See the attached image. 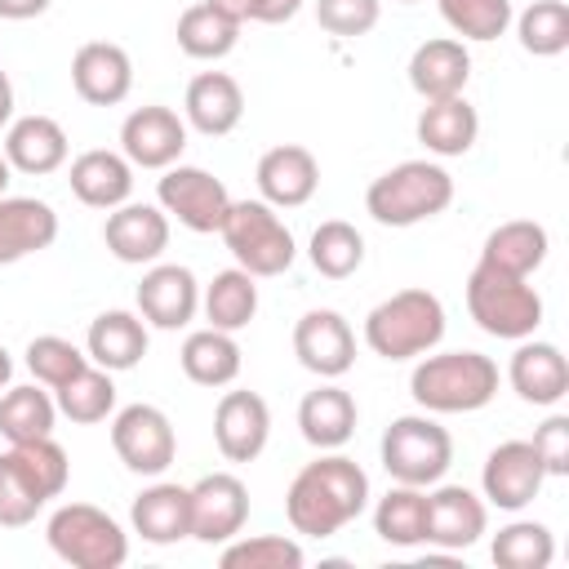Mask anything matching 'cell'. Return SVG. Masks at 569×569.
I'll use <instances>...</instances> for the list:
<instances>
[{
	"mask_svg": "<svg viewBox=\"0 0 569 569\" xmlns=\"http://www.w3.org/2000/svg\"><path fill=\"white\" fill-rule=\"evenodd\" d=\"M9 173H13V164H9V160H4V156H0V196H4V191H9Z\"/></svg>",
	"mask_w": 569,
	"mask_h": 569,
	"instance_id": "db71d44e",
	"label": "cell"
},
{
	"mask_svg": "<svg viewBox=\"0 0 569 569\" xmlns=\"http://www.w3.org/2000/svg\"><path fill=\"white\" fill-rule=\"evenodd\" d=\"M542 480H547V467L529 440H502L498 449H489L485 471H480V489L498 511L529 507L538 498Z\"/></svg>",
	"mask_w": 569,
	"mask_h": 569,
	"instance_id": "7c38bea8",
	"label": "cell"
},
{
	"mask_svg": "<svg viewBox=\"0 0 569 569\" xmlns=\"http://www.w3.org/2000/svg\"><path fill=\"white\" fill-rule=\"evenodd\" d=\"M507 378H511V391L529 405H560L569 396V360L556 342H533V338H520V347L511 351V365H507Z\"/></svg>",
	"mask_w": 569,
	"mask_h": 569,
	"instance_id": "44dd1931",
	"label": "cell"
},
{
	"mask_svg": "<svg viewBox=\"0 0 569 569\" xmlns=\"http://www.w3.org/2000/svg\"><path fill=\"white\" fill-rule=\"evenodd\" d=\"M156 200H160L164 213H173L196 236L218 231L222 218H227V204H231L222 178H213L200 164H169L164 178L156 182Z\"/></svg>",
	"mask_w": 569,
	"mask_h": 569,
	"instance_id": "30bf717a",
	"label": "cell"
},
{
	"mask_svg": "<svg viewBox=\"0 0 569 569\" xmlns=\"http://www.w3.org/2000/svg\"><path fill=\"white\" fill-rule=\"evenodd\" d=\"M253 182H258V191H262L267 204H276V209H298V204H307V200L316 196V187H320V164H316V156H311L307 147L280 142V147L262 151V160H258V169H253Z\"/></svg>",
	"mask_w": 569,
	"mask_h": 569,
	"instance_id": "ffe728a7",
	"label": "cell"
},
{
	"mask_svg": "<svg viewBox=\"0 0 569 569\" xmlns=\"http://www.w3.org/2000/svg\"><path fill=\"white\" fill-rule=\"evenodd\" d=\"M133 533L151 547H173L182 538H191V489L173 485V480H156L151 489H142L129 507Z\"/></svg>",
	"mask_w": 569,
	"mask_h": 569,
	"instance_id": "603a6c76",
	"label": "cell"
},
{
	"mask_svg": "<svg viewBox=\"0 0 569 569\" xmlns=\"http://www.w3.org/2000/svg\"><path fill=\"white\" fill-rule=\"evenodd\" d=\"M71 89L89 102V107H116L129 98L133 89V62L120 44L111 40H89L76 49L71 58Z\"/></svg>",
	"mask_w": 569,
	"mask_h": 569,
	"instance_id": "d6986e66",
	"label": "cell"
},
{
	"mask_svg": "<svg viewBox=\"0 0 569 569\" xmlns=\"http://www.w3.org/2000/svg\"><path fill=\"white\" fill-rule=\"evenodd\" d=\"M489 556L498 569H547L556 560V538L542 520H511L493 533Z\"/></svg>",
	"mask_w": 569,
	"mask_h": 569,
	"instance_id": "f35d334b",
	"label": "cell"
},
{
	"mask_svg": "<svg viewBox=\"0 0 569 569\" xmlns=\"http://www.w3.org/2000/svg\"><path fill=\"white\" fill-rule=\"evenodd\" d=\"M9 458L18 462V471L36 485V493L49 502L67 489V476H71V462H67V449L53 440V436H40V440H22V445H9Z\"/></svg>",
	"mask_w": 569,
	"mask_h": 569,
	"instance_id": "60d3db41",
	"label": "cell"
},
{
	"mask_svg": "<svg viewBox=\"0 0 569 569\" xmlns=\"http://www.w3.org/2000/svg\"><path fill=\"white\" fill-rule=\"evenodd\" d=\"M453 204V178L436 160H405L378 173L365 191V209L382 227H413Z\"/></svg>",
	"mask_w": 569,
	"mask_h": 569,
	"instance_id": "3957f363",
	"label": "cell"
},
{
	"mask_svg": "<svg viewBox=\"0 0 569 569\" xmlns=\"http://www.w3.org/2000/svg\"><path fill=\"white\" fill-rule=\"evenodd\" d=\"M71 196L89 209H116L133 196V164L124 160V151H80L71 160Z\"/></svg>",
	"mask_w": 569,
	"mask_h": 569,
	"instance_id": "484cf974",
	"label": "cell"
},
{
	"mask_svg": "<svg viewBox=\"0 0 569 569\" xmlns=\"http://www.w3.org/2000/svg\"><path fill=\"white\" fill-rule=\"evenodd\" d=\"M53 0H0V18L4 22H27V18H40Z\"/></svg>",
	"mask_w": 569,
	"mask_h": 569,
	"instance_id": "681fc988",
	"label": "cell"
},
{
	"mask_svg": "<svg viewBox=\"0 0 569 569\" xmlns=\"http://www.w3.org/2000/svg\"><path fill=\"white\" fill-rule=\"evenodd\" d=\"M222 569H302L307 551L284 533H258L222 547Z\"/></svg>",
	"mask_w": 569,
	"mask_h": 569,
	"instance_id": "b9f144b4",
	"label": "cell"
},
{
	"mask_svg": "<svg viewBox=\"0 0 569 569\" xmlns=\"http://www.w3.org/2000/svg\"><path fill=\"white\" fill-rule=\"evenodd\" d=\"M9 373H13V360H9V351L0 347V391L9 387Z\"/></svg>",
	"mask_w": 569,
	"mask_h": 569,
	"instance_id": "f5cc1de1",
	"label": "cell"
},
{
	"mask_svg": "<svg viewBox=\"0 0 569 569\" xmlns=\"http://www.w3.org/2000/svg\"><path fill=\"white\" fill-rule=\"evenodd\" d=\"M547 227L542 222H529V218H516V222H502L485 236V249H480V262L493 267V271H507V276H533L542 262H547Z\"/></svg>",
	"mask_w": 569,
	"mask_h": 569,
	"instance_id": "4dcf8cb0",
	"label": "cell"
},
{
	"mask_svg": "<svg viewBox=\"0 0 569 569\" xmlns=\"http://www.w3.org/2000/svg\"><path fill=\"white\" fill-rule=\"evenodd\" d=\"M249 520V489L231 471L200 476L191 485V538L196 542H231Z\"/></svg>",
	"mask_w": 569,
	"mask_h": 569,
	"instance_id": "4fadbf2b",
	"label": "cell"
},
{
	"mask_svg": "<svg viewBox=\"0 0 569 569\" xmlns=\"http://www.w3.org/2000/svg\"><path fill=\"white\" fill-rule=\"evenodd\" d=\"M111 449L133 476H160L178 458V436L164 409L156 405H124L111 418Z\"/></svg>",
	"mask_w": 569,
	"mask_h": 569,
	"instance_id": "9c48e42d",
	"label": "cell"
},
{
	"mask_svg": "<svg viewBox=\"0 0 569 569\" xmlns=\"http://www.w3.org/2000/svg\"><path fill=\"white\" fill-rule=\"evenodd\" d=\"M409 396L427 413H476L498 396V365L480 351L422 356L409 373Z\"/></svg>",
	"mask_w": 569,
	"mask_h": 569,
	"instance_id": "7a4b0ae2",
	"label": "cell"
},
{
	"mask_svg": "<svg viewBox=\"0 0 569 569\" xmlns=\"http://www.w3.org/2000/svg\"><path fill=\"white\" fill-rule=\"evenodd\" d=\"M84 356L98 369H111V373L133 369L147 356V320L133 316V311H102V316H93L89 333H84Z\"/></svg>",
	"mask_w": 569,
	"mask_h": 569,
	"instance_id": "f1b7e54d",
	"label": "cell"
},
{
	"mask_svg": "<svg viewBox=\"0 0 569 569\" xmlns=\"http://www.w3.org/2000/svg\"><path fill=\"white\" fill-rule=\"evenodd\" d=\"M204 4H213L218 13H227L231 22H240V27H244V22H249V4H253V0H204Z\"/></svg>",
	"mask_w": 569,
	"mask_h": 569,
	"instance_id": "f907efd6",
	"label": "cell"
},
{
	"mask_svg": "<svg viewBox=\"0 0 569 569\" xmlns=\"http://www.w3.org/2000/svg\"><path fill=\"white\" fill-rule=\"evenodd\" d=\"M378 453L396 485L431 489L436 480H445V471L453 462V440L431 413H405L382 431Z\"/></svg>",
	"mask_w": 569,
	"mask_h": 569,
	"instance_id": "ba28073f",
	"label": "cell"
},
{
	"mask_svg": "<svg viewBox=\"0 0 569 569\" xmlns=\"http://www.w3.org/2000/svg\"><path fill=\"white\" fill-rule=\"evenodd\" d=\"M462 40H498L511 27V0H436Z\"/></svg>",
	"mask_w": 569,
	"mask_h": 569,
	"instance_id": "7bdbcfd3",
	"label": "cell"
},
{
	"mask_svg": "<svg viewBox=\"0 0 569 569\" xmlns=\"http://www.w3.org/2000/svg\"><path fill=\"white\" fill-rule=\"evenodd\" d=\"M102 244H107V253H111L116 262H129V267L156 262V258L169 249V213H164L160 204L124 200V204L107 209Z\"/></svg>",
	"mask_w": 569,
	"mask_h": 569,
	"instance_id": "5bb4252c",
	"label": "cell"
},
{
	"mask_svg": "<svg viewBox=\"0 0 569 569\" xmlns=\"http://www.w3.org/2000/svg\"><path fill=\"white\" fill-rule=\"evenodd\" d=\"M53 405L62 418L89 427V422H102L111 409H116V382H111V369H98V365H84L76 378H67L62 387H53Z\"/></svg>",
	"mask_w": 569,
	"mask_h": 569,
	"instance_id": "d590c367",
	"label": "cell"
},
{
	"mask_svg": "<svg viewBox=\"0 0 569 569\" xmlns=\"http://www.w3.org/2000/svg\"><path fill=\"white\" fill-rule=\"evenodd\" d=\"M293 356L316 378H342L356 365V333L338 311L316 307L293 325Z\"/></svg>",
	"mask_w": 569,
	"mask_h": 569,
	"instance_id": "9a60e30c",
	"label": "cell"
},
{
	"mask_svg": "<svg viewBox=\"0 0 569 569\" xmlns=\"http://www.w3.org/2000/svg\"><path fill=\"white\" fill-rule=\"evenodd\" d=\"M13 120V84H9V76L0 71V129Z\"/></svg>",
	"mask_w": 569,
	"mask_h": 569,
	"instance_id": "816d5d0a",
	"label": "cell"
},
{
	"mask_svg": "<svg viewBox=\"0 0 569 569\" xmlns=\"http://www.w3.org/2000/svg\"><path fill=\"white\" fill-rule=\"evenodd\" d=\"M373 533L391 547H418L427 542V489L418 485H391L373 507Z\"/></svg>",
	"mask_w": 569,
	"mask_h": 569,
	"instance_id": "836d02e7",
	"label": "cell"
},
{
	"mask_svg": "<svg viewBox=\"0 0 569 569\" xmlns=\"http://www.w3.org/2000/svg\"><path fill=\"white\" fill-rule=\"evenodd\" d=\"M200 307H204V320L213 329H244L253 316H258V276H249L244 267H231V271H218L204 293H200Z\"/></svg>",
	"mask_w": 569,
	"mask_h": 569,
	"instance_id": "d6a6232c",
	"label": "cell"
},
{
	"mask_svg": "<svg viewBox=\"0 0 569 569\" xmlns=\"http://www.w3.org/2000/svg\"><path fill=\"white\" fill-rule=\"evenodd\" d=\"M84 365H89V356H84L76 342L58 338V333H40V338L27 342V369H31V378H36L40 387H62V382L76 378Z\"/></svg>",
	"mask_w": 569,
	"mask_h": 569,
	"instance_id": "ee69618b",
	"label": "cell"
},
{
	"mask_svg": "<svg viewBox=\"0 0 569 569\" xmlns=\"http://www.w3.org/2000/svg\"><path fill=\"white\" fill-rule=\"evenodd\" d=\"M307 258H311V267H316L320 276L347 280V276H356L360 262H365V236H360L351 222L329 218V222H320V227L311 231Z\"/></svg>",
	"mask_w": 569,
	"mask_h": 569,
	"instance_id": "74e56055",
	"label": "cell"
},
{
	"mask_svg": "<svg viewBox=\"0 0 569 569\" xmlns=\"http://www.w3.org/2000/svg\"><path fill=\"white\" fill-rule=\"evenodd\" d=\"M182 111H187V124L204 138H222L240 124L244 116V93L236 84V76L227 71H200L191 84H187V98H182Z\"/></svg>",
	"mask_w": 569,
	"mask_h": 569,
	"instance_id": "d4e9b609",
	"label": "cell"
},
{
	"mask_svg": "<svg viewBox=\"0 0 569 569\" xmlns=\"http://www.w3.org/2000/svg\"><path fill=\"white\" fill-rule=\"evenodd\" d=\"M520 49L533 58H556L569 49V4L565 0H533L516 18Z\"/></svg>",
	"mask_w": 569,
	"mask_h": 569,
	"instance_id": "ab89813d",
	"label": "cell"
},
{
	"mask_svg": "<svg viewBox=\"0 0 569 569\" xmlns=\"http://www.w3.org/2000/svg\"><path fill=\"white\" fill-rule=\"evenodd\" d=\"M445 338V307L431 289H400L365 316V342L382 360L427 356Z\"/></svg>",
	"mask_w": 569,
	"mask_h": 569,
	"instance_id": "277c9868",
	"label": "cell"
},
{
	"mask_svg": "<svg viewBox=\"0 0 569 569\" xmlns=\"http://www.w3.org/2000/svg\"><path fill=\"white\" fill-rule=\"evenodd\" d=\"M356 418H360V409H356L351 391H342V387H333V382L307 391L302 405H298V431H302V440H307L311 449H320V453H325V449H342V445L356 436Z\"/></svg>",
	"mask_w": 569,
	"mask_h": 569,
	"instance_id": "83f0119b",
	"label": "cell"
},
{
	"mask_svg": "<svg viewBox=\"0 0 569 569\" xmlns=\"http://www.w3.org/2000/svg\"><path fill=\"white\" fill-rule=\"evenodd\" d=\"M400 4H418V0H400Z\"/></svg>",
	"mask_w": 569,
	"mask_h": 569,
	"instance_id": "11a10c76",
	"label": "cell"
},
{
	"mask_svg": "<svg viewBox=\"0 0 569 569\" xmlns=\"http://www.w3.org/2000/svg\"><path fill=\"white\" fill-rule=\"evenodd\" d=\"M4 160L18 169V173H31V178H44L53 169L67 164V133L53 116H22V120H9V133H4Z\"/></svg>",
	"mask_w": 569,
	"mask_h": 569,
	"instance_id": "4316f807",
	"label": "cell"
},
{
	"mask_svg": "<svg viewBox=\"0 0 569 569\" xmlns=\"http://www.w3.org/2000/svg\"><path fill=\"white\" fill-rule=\"evenodd\" d=\"M471 80V53L462 40L453 36H436L422 40L409 58V84L422 102H440V98H458Z\"/></svg>",
	"mask_w": 569,
	"mask_h": 569,
	"instance_id": "7402d4cb",
	"label": "cell"
},
{
	"mask_svg": "<svg viewBox=\"0 0 569 569\" xmlns=\"http://www.w3.org/2000/svg\"><path fill=\"white\" fill-rule=\"evenodd\" d=\"M178 360H182V373H187L196 387H227V382H236V373H240V342H236L227 329H213V325H209V329L187 333Z\"/></svg>",
	"mask_w": 569,
	"mask_h": 569,
	"instance_id": "1f68e13d",
	"label": "cell"
},
{
	"mask_svg": "<svg viewBox=\"0 0 569 569\" xmlns=\"http://www.w3.org/2000/svg\"><path fill=\"white\" fill-rule=\"evenodd\" d=\"M489 525L485 498H476L467 485H440L427 493V542L440 551H462L471 542H480Z\"/></svg>",
	"mask_w": 569,
	"mask_h": 569,
	"instance_id": "ac0fdd59",
	"label": "cell"
},
{
	"mask_svg": "<svg viewBox=\"0 0 569 569\" xmlns=\"http://www.w3.org/2000/svg\"><path fill=\"white\" fill-rule=\"evenodd\" d=\"M218 236L227 240L236 267H244L258 280L262 276H284L298 258L293 231L280 222L276 204H267V200H231Z\"/></svg>",
	"mask_w": 569,
	"mask_h": 569,
	"instance_id": "5b68a950",
	"label": "cell"
},
{
	"mask_svg": "<svg viewBox=\"0 0 569 569\" xmlns=\"http://www.w3.org/2000/svg\"><path fill=\"white\" fill-rule=\"evenodd\" d=\"M58 240L53 204L36 196H0V267L22 262Z\"/></svg>",
	"mask_w": 569,
	"mask_h": 569,
	"instance_id": "cb8c5ba5",
	"label": "cell"
},
{
	"mask_svg": "<svg viewBox=\"0 0 569 569\" xmlns=\"http://www.w3.org/2000/svg\"><path fill=\"white\" fill-rule=\"evenodd\" d=\"M120 151L133 169H169L187 151V120L173 107H138L120 124Z\"/></svg>",
	"mask_w": 569,
	"mask_h": 569,
	"instance_id": "8fae6325",
	"label": "cell"
},
{
	"mask_svg": "<svg viewBox=\"0 0 569 569\" xmlns=\"http://www.w3.org/2000/svg\"><path fill=\"white\" fill-rule=\"evenodd\" d=\"M316 22L329 36H365L378 27V0H316Z\"/></svg>",
	"mask_w": 569,
	"mask_h": 569,
	"instance_id": "bcb514c9",
	"label": "cell"
},
{
	"mask_svg": "<svg viewBox=\"0 0 569 569\" xmlns=\"http://www.w3.org/2000/svg\"><path fill=\"white\" fill-rule=\"evenodd\" d=\"M53 418H58V405H53V396L40 391L36 382H31V387H9V391L0 396V436H4L9 445L53 436Z\"/></svg>",
	"mask_w": 569,
	"mask_h": 569,
	"instance_id": "8d00e7d4",
	"label": "cell"
},
{
	"mask_svg": "<svg viewBox=\"0 0 569 569\" xmlns=\"http://www.w3.org/2000/svg\"><path fill=\"white\" fill-rule=\"evenodd\" d=\"M44 538L53 556L76 569H120L129 560V533L116 516H107L93 502H62L49 516Z\"/></svg>",
	"mask_w": 569,
	"mask_h": 569,
	"instance_id": "52a82bcc",
	"label": "cell"
},
{
	"mask_svg": "<svg viewBox=\"0 0 569 569\" xmlns=\"http://www.w3.org/2000/svg\"><path fill=\"white\" fill-rule=\"evenodd\" d=\"M467 311L489 338H507V342L533 338V329L542 325L538 289L525 276H507L485 262H476L467 276Z\"/></svg>",
	"mask_w": 569,
	"mask_h": 569,
	"instance_id": "8992f818",
	"label": "cell"
},
{
	"mask_svg": "<svg viewBox=\"0 0 569 569\" xmlns=\"http://www.w3.org/2000/svg\"><path fill=\"white\" fill-rule=\"evenodd\" d=\"M418 142L431 151V156H467L476 147V133H480V116L476 107L458 93V98H440V102H427L418 111V124H413Z\"/></svg>",
	"mask_w": 569,
	"mask_h": 569,
	"instance_id": "f546056e",
	"label": "cell"
},
{
	"mask_svg": "<svg viewBox=\"0 0 569 569\" xmlns=\"http://www.w3.org/2000/svg\"><path fill=\"white\" fill-rule=\"evenodd\" d=\"M365 507H369L365 467L356 458L329 453V449L316 462H307L284 489V516H289L293 533H307V538H333Z\"/></svg>",
	"mask_w": 569,
	"mask_h": 569,
	"instance_id": "6da1fadb",
	"label": "cell"
},
{
	"mask_svg": "<svg viewBox=\"0 0 569 569\" xmlns=\"http://www.w3.org/2000/svg\"><path fill=\"white\" fill-rule=\"evenodd\" d=\"M529 445L538 449L547 476H565V471H569V418H565V413H551V418L533 431Z\"/></svg>",
	"mask_w": 569,
	"mask_h": 569,
	"instance_id": "7dc6e473",
	"label": "cell"
},
{
	"mask_svg": "<svg viewBox=\"0 0 569 569\" xmlns=\"http://www.w3.org/2000/svg\"><path fill=\"white\" fill-rule=\"evenodd\" d=\"M178 49L187 58H200V62H213V58H227L236 44H240V22H231L227 13H218L213 4H191L182 9L178 18Z\"/></svg>",
	"mask_w": 569,
	"mask_h": 569,
	"instance_id": "e575fe53",
	"label": "cell"
},
{
	"mask_svg": "<svg viewBox=\"0 0 569 569\" xmlns=\"http://www.w3.org/2000/svg\"><path fill=\"white\" fill-rule=\"evenodd\" d=\"M133 298H138V316L156 329H182L200 311V284L182 262H156Z\"/></svg>",
	"mask_w": 569,
	"mask_h": 569,
	"instance_id": "2e32d148",
	"label": "cell"
},
{
	"mask_svg": "<svg viewBox=\"0 0 569 569\" xmlns=\"http://www.w3.org/2000/svg\"><path fill=\"white\" fill-rule=\"evenodd\" d=\"M44 507V498L36 493V485L18 471V462L9 458V449L0 453V525L4 529H22L36 520V511Z\"/></svg>",
	"mask_w": 569,
	"mask_h": 569,
	"instance_id": "f6af8a7d",
	"label": "cell"
},
{
	"mask_svg": "<svg viewBox=\"0 0 569 569\" xmlns=\"http://www.w3.org/2000/svg\"><path fill=\"white\" fill-rule=\"evenodd\" d=\"M271 409L258 391H222L213 409V440L227 462H253L267 449Z\"/></svg>",
	"mask_w": 569,
	"mask_h": 569,
	"instance_id": "e0dca14e",
	"label": "cell"
},
{
	"mask_svg": "<svg viewBox=\"0 0 569 569\" xmlns=\"http://www.w3.org/2000/svg\"><path fill=\"white\" fill-rule=\"evenodd\" d=\"M298 9H302V0H253V4H249V22L276 27V22H289Z\"/></svg>",
	"mask_w": 569,
	"mask_h": 569,
	"instance_id": "c3c4849f",
	"label": "cell"
}]
</instances>
